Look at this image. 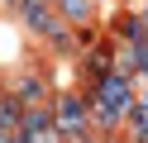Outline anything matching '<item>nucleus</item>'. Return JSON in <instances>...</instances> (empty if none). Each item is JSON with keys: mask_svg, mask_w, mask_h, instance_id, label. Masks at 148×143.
Wrapping results in <instances>:
<instances>
[{"mask_svg": "<svg viewBox=\"0 0 148 143\" xmlns=\"http://www.w3.org/2000/svg\"><path fill=\"white\" fill-rule=\"evenodd\" d=\"M134 105H138V100H134V81H129V72H119V67H115V72H105V76L96 81L91 114H96V124H100V129H115V124L124 119Z\"/></svg>", "mask_w": 148, "mask_h": 143, "instance_id": "f257e3e1", "label": "nucleus"}, {"mask_svg": "<svg viewBox=\"0 0 148 143\" xmlns=\"http://www.w3.org/2000/svg\"><path fill=\"white\" fill-rule=\"evenodd\" d=\"M53 119H58L62 133H86L91 124H96V114H91V100H81V95H58L53 100Z\"/></svg>", "mask_w": 148, "mask_h": 143, "instance_id": "f03ea898", "label": "nucleus"}, {"mask_svg": "<svg viewBox=\"0 0 148 143\" xmlns=\"http://www.w3.org/2000/svg\"><path fill=\"white\" fill-rule=\"evenodd\" d=\"M119 38H124L129 48H143L148 43V14H124L119 19Z\"/></svg>", "mask_w": 148, "mask_h": 143, "instance_id": "7ed1b4c3", "label": "nucleus"}, {"mask_svg": "<svg viewBox=\"0 0 148 143\" xmlns=\"http://www.w3.org/2000/svg\"><path fill=\"white\" fill-rule=\"evenodd\" d=\"M48 124H58L53 110H43V105H24V119H19L24 133H38V129H48Z\"/></svg>", "mask_w": 148, "mask_h": 143, "instance_id": "20e7f679", "label": "nucleus"}, {"mask_svg": "<svg viewBox=\"0 0 148 143\" xmlns=\"http://www.w3.org/2000/svg\"><path fill=\"white\" fill-rule=\"evenodd\" d=\"M62 19H72V24H86L91 14H96V0H58Z\"/></svg>", "mask_w": 148, "mask_h": 143, "instance_id": "39448f33", "label": "nucleus"}, {"mask_svg": "<svg viewBox=\"0 0 148 143\" xmlns=\"http://www.w3.org/2000/svg\"><path fill=\"white\" fill-rule=\"evenodd\" d=\"M43 95H48L43 76H19V100H24V105H38Z\"/></svg>", "mask_w": 148, "mask_h": 143, "instance_id": "423d86ee", "label": "nucleus"}, {"mask_svg": "<svg viewBox=\"0 0 148 143\" xmlns=\"http://www.w3.org/2000/svg\"><path fill=\"white\" fill-rule=\"evenodd\" d=\"M67 133L58 129V124H48V129H38V133H29V143H62Z\"/></svg>", "mask_w": 148, "mask_h": 143, "instance_id": "0eeeda50", "label": "nucleus"}]
</instances>
